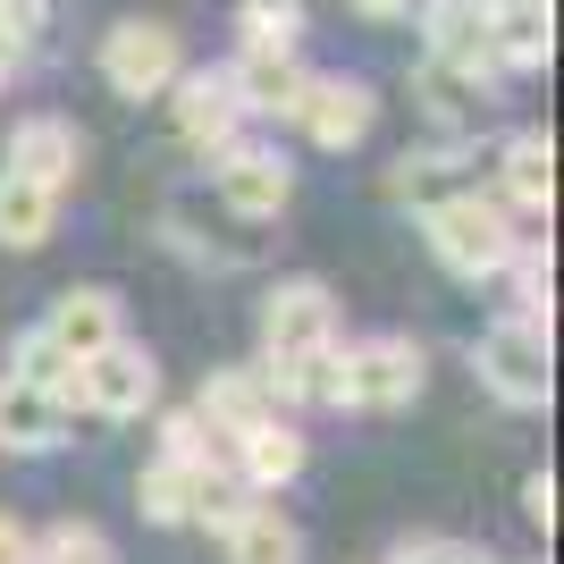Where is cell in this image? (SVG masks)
Returning <instances> with one entry per match:
<instances>
[{
  "mask_svg": "<svg viewBox=\"0 0 564 564\" xmlns=\"http://www.w3.org/2000/svg\"><path fill=\"white\" fill-rule=\"evenodd\" d=\"M18 68H25V51L9 43V34H0V94H9V85H18Z\"/></svg>",
  "mask_w": 564,
  "mask_h": 564,
  "instance_id": "35",
  "label": "cell"
},
{
  "mask_svg": "<svg viewBox=\"0 0 564 564\" xmlns=\"http://www.w3.org/2000/svg\"><path fill=\"white\" fill-rule=\"evenodd\" d=\"M522 514L540 522V531H556V471H531V480H522Z\"/></svg>",
  "mask_w": 564,
  "mask_h": 564,
  "instance_id": "32",
  "label": "cell"
},
{
  "mask_svg": "<svg viewBox=\"0 0 564 564\" xmlns=\"http://www.w3.org/2000/svg\"><path fill=\"white\" fill-rule=\"evenodd\" d=\"M169 127H177V143L186 152H228L236 135H245V110H236V85H228V68H186L177 85H169Z\"/></svg>",
  "mask_w": 564,
  "mask_h": 564,
  "instance_id": "9",
  "label": "cell"
},
{
  "mask_svg": "<svg viewBox=\"0 0 564 564\" xmlns=\"http://www.w3.org/2000/svg\"><path fill=\"white\" fill-rule=\"evenodd\" d=\"M354 18H371V25H397V18H413V0H346Z\"/></svg>",
  "mask_w": 564,
  "mask_h": 564,
  "instance_id": "34",
  "label": "cell"
},
{
  "mask_svg": "<svg viewBox=\"0 0 564 564\" xmlns=\"http://www.w3.org/2000/svg\"><path fill=\"white\" fill-rule=\"evenodd\" d=\"M489 169H497L506 212H556V143H547V127H514L489 152Z\"/></svg>",
  "mask_w": 564,
  "mask_h": 564,
  "instance_id": "16",
  "label": "cell"
},
{
  "mask_svg": "<svg viewBox=\"0 0 564 564\" xmlns=\"http://www.w3.org/2000/svg\"><path fill=\"white\" fill-rule=\"evenodd\" d=\"M68 404L51 388H25V379L0 371V455H59L68 447Z\"/></svg>",
  "mask_w": 564,
  "mask_h": 564,
  "instance_id": "17",
  "label": "cell"
},
{
  "mask_svg": "<svg viewBox=\"0 0 564 564\" xmlns=\"http://www.w3.org/2000/svg\"><path fill=\"white\" fill-rule=\"evenodd\" d=\"M0 169H9V177H25V186H43V194H68L76 169H85V135H76L68 118L34 110V118H18V127H9Z\"/></svg>",
  "mask_w": 564,
  "mask_h": 564,
  "instance_id": "13",
  "label": "cell"
},
{
  "mask_svg": "<svg viewBox=\"0 0 564 564\" xmlns=\"http://www.w3.org/2000/svg\"><path fill=\"white\" fill-rule=\"evenodd\" d=\"M0 564H34V531L18 514H0Z\"/></svg>",
  "mask_w": 564,
  "mask_h": 564,
  "instance_id": "33",
  "label": "cell"
},
{
  "mask_svg": "<svg viewBox=\"0 0 564 564\" xmlns=\"http://www.w3.org/2000/svg\"><path fill=\"white\" fill-rule=\"evenodd\" d=\"M0 34H9L18 51H34L51 34V0H0Z\"/></svg>",
  "mask_w": 564,
  "mask_h": 564,
  "instance_id": "31",
  "label": "cell"
},
{
  "mask_svg": "<svg viewBox=\"0 0 564 564\" xmlns=\"http://www.w3.org/2000/svg\"><path fill=\"white\" fill-rule=\"evenodd\" d=\"M9 379H25V388H51V397H59V404L76 413V362H68L59 346H51L43 329H25L18 346H9Z\"/></svg>",
  "mask_w": 564,
  "mask_h": 564,
  "instance_id": "26",
  "label": "cell"
},
{
  "mask_svg": "<svg viewBox=\"0 0 564 564\" xmlns=\"http://www.w3.org/2000/svg\"><path fill=\"white\" fill-rule=\"evenodd\" d=\"M471 371H480V388L506 413H547V397H556V337L497 312L489 329L471 337Z\"/></svg>",
  "mask_w": 564,
  "mask_h": 564,
  "instance_id": "4",
  "label": "cell"
},
{
  "mask_svg": "<svg viewBox=\"0 0 564 564\" xmlns=\"http://www.w3.org/2000/svg\"><path fill=\"white\" fill-rule=\"evenodd\" d=\"M152 455H177V464H219L212 430L194 422V404H186V413H161V447H152Z\"/></svg>",
  "mask_w": 564,
  "mask_h": 564,
  "instance_id": "30",
  "label": "cell"
},
{
  "mask_svg": "<svg viewBox=\"0 0 564 564\" xmlns=\"http://www.w3.org/2000/svg\"><path fill=\"white\" fill-rule=\"evenodd\" d=\"M337 337H346V321H337L329 279H279L270 295H261V354H253V371L270 379L279 413L312 404L321 362L337 354Z\"/></svg>",
  "mask_w": 564,
  "mask_h": 564,
  "instance_id": "1",
  "label": "cell"
},
{
  "mask_svg": "<svg viewBox=\"0 0 564 564\" xmlns=\"http://www.w3.org/2000/svg\"><path fill=\"white\" fill-rule=\"evenodd\" d=\"M34 564H118L110 531L101 522H51V531H34Z\"/></svg>",
  "mask_w": 564,
  "mask_h": 564,
  "instance_id": "27",
  "label": "cell"
},
{
  "mask_svg": "<svg viewBox=\"0 0 564 564\" xmlns=\"http://www.w3.org/2000/svg\"><path fill=\"white\" fill-rule=\"evenodd\" d=\"M34 329L68 354V362H94L101 346L127 337V304H118L110 286H68V295H51V312L34 321Z\"/></svg>",
  "mask_w": 564,
  "mask_h": 564,
  "instance_id": "15",
  "label": "cell"
},
{
  "mask_svg": "<svg viewBox=\"0 0 564 564\" xmlns=\"http://www.w3.org/2000/svg\"><path fill=\"white\" fill-rule=\"evenodd\" d=\"M161 245L194 270H253L261 261V236H236V219L212 236V219L194 212V203H161Z\"/></svg>",
  "mask_w": 564,
  "mask_h": 564,
  "instance_id": "20",
  "label": "cell"
},
{
  "mask_svg": "<svg viewBox=\"0 0 564 564\" xmlns=\"http://www.w3.org/2000/svg\"><path fill=\"white\" fill-rule=\"evenodd\" d=\"M471 9H506V0H471Z\"/></svg>",
  "mask_w": 564,
  "mask_h": 564,
  "instance_id": "36",
  "label": "cell"
},
{
  "mask_svg": "<svg viewBox=\"0 0 564 564\" xmlns=\"http://www.w3.org/2000/svg\"><path fill=\"white\" fill-rule=\"evenodd\" d=\"M51 228H59V194L0 169V253H34V245H51Z\"/></svg>",
  "mask_w": 564,
  "mask_h": 564,
  "instance_id": "23",
  "label": "cell"
},
{
  "mask_svg": "<svg viewBox=\"0 0 564 564\" xmlns=\"http://www.w3.org/2000/svg\"><path fill=\"white\" fill-rule=\"evenodd\" d=\"M219 547H228V564H304V531L286 522L279 497H253V506L236 514V531H228Z\"/></svg>",
  "mask_w": 564,
  "mask_h": 564,
  "instance_id": "21",
  "label": "cell"
},
{
  "mask_svg": "<svg viewBox=\"0 0 564 564\" xmlns=\"http://www.w3.org/2000/svg\"><path fill=\"white\" fill-rule=\"evenodd\" d=\"M76 404H85L94 422H143V413L161 404V362H152V346L118 337L94 362H76Z\"/></svg>",
  "mask_w": 564,
  "mask_h": 564,
  "instance_id": "7",
  "label": "cell"
},
{
  "mask_svg": "<svg viewBox=\"0 0 564 564\" xmlns=\"http://www.w3.org/2000/svg\"><path fill=\"white\" fill-rule=\"evenodd\" d=\"M422 245H430V261H438L447 279L480 286V279H506V261L522 253V228H514V212H506L497 194L464 186V194H447V203L422 212Z\"/></svg>",
  "mask_w": 564,
  "mask_h": 564,
  "instance_id": "3",
  "label": "cell"
},
{
  "mask_svg": "<svg viewBox=\"0 0 564 564\" xmlns=\"http://www.w3.org/2000/svg\"><path fill=\"white\" fill-rule=\"evenodd\" d=\"M203 471L212 464H177V455H152L135 471V506L143 522H161V531H186L194 522V497H203Z\"/></svg>",
  "mask_w": 564,
  "mask_h": 564,
  "instance_id": "22",
  "label": "cell"
},
{
  "mask_svg": "<svg viewBox=\"0 0 564 564\" xmlns=\"http://www.w3.org/2000/svg\"><path fill=\"white\" fill-rule=\"evenodd\" d=\"M228 85H236V110H245V118H295V110H304L312 68L295 59V51H236Z\"/></svg>",
  "mask_w": 564,
  "mask_h": 564,
  "instance_id": "18",
  "label": "cell"
},
{
  "mask_svg": "<svg viewBox=\"0 0 564 564\" xmlns=\"http://www.w3.org/2000/svg\"><path fill=\"white\" fill-rule=\"evenodd\" d=\"M177 76H186V43H177V25L118 18L110 34H101V85H110L118 101H161Z\"/></svg>",
  "mask_w": 564,
  "mask_h": 564,
  "instance_id": "6",
  "label": "cell"
},
{
  "mask_svg": "<svg viewBox=\"0 0 564 564\" xmlns=\"http://www.w3.org/2000/svg\"><path fill=\"white\" fill-rule=\"evenodd\" d=\"M422 388H430V346L404 329H379V337H354V346L337 337L312 404H329V413H404Z\"/></svg>",
  "mask_w": 564,
  "mask_h": 564,
  "instance_id": "2",
  "label": "cell"
},
{
  "mask_svg": "<svg viewBox=\"0 0 564 564\" xmlns=\"http://www.w3.org/2000/svg\"><path fill=\"white\" fill-rule=\"evenodd\" d=\"M279 413V397H270V379L253 371V362H219L212 379H203V397H194V422L212 430V447H236L245 430H261Z\"/></svg>",
  "mask_w": 564,
  "mask_h": 564,
  "instance_id": "14",
  "label": "cell"
},
{
  "mask_svg": "<svg viewBox=\"0 0 564 564\" xmlns=\"http://www.w3.org/2000/svg\"><path fill=\"white\" fill-rule=\"evenodd\" d=\"M295 127H304L312 152H354V143L379 127V94L362 85V76H312Z\"/></svg>",
  "mask_w": 564,
  "mask_h": 564,
  "instance_id": "12",
  "label": "cell"
},
{
  "mask_svg": "<svg viewBox=\"0 0 564 564\" xmlns=\"http://www.w3.org/2000/svg\"><path fill=\"white\" fill-rule=\"evenodd\" d=\"M212 203L236 228H261V219H279L286 203H295V161H286L279 143L236 135L228 152H212Z\"/></svg>",
  "mask_w": 564,
  "mask_h": 564,
  "instance_id": "5",
  "label": "cell"
},
{
  "mask_svg": "<svg viewBox=\"0 0 564 564\" xmlns=\"http://www.w3.org/2000/svg\"><path fill=\"white\" fill-rule=\"evenodd\" d=\"M471 169H480V143L471 135H430V143H404L397 161H388V203L422 219L430 203H447V194L471 186Z\"/></svg>",
  "mask_w": 564,
  "mask_h": 564,
  "instance_id": "8",
  "label": "cell"
},
{
  "mask_svg": "<svg viewBox=\"0 0 564 564\" xmlns=\"http://www.w3.org/2000/svg\"><path fill=\"white\" fill-rule=\"evenodd\" d=\"M304 0H236V51H295Z\"/></svg>",
  "mask_w": 564,
  "mask_h": 564,
  "instance_id": "25",
  "label": "cell"
},
{
  "mask_svg": "<svg viewBox=\"0 0 564 564\" xmlns=\"http://www.w3.org/2000/svg\"><path fill=\"white\" fill-rule=\"evenodd\" d=\"M228 455V480L245 497H279V489H295L304 480V464H312V438L295 430V413H270L261 430H245L236 447H219Z\"/></svg>",
  "mask_w": 564,
  "mask_h": 564,
  "instance_id": "11",
  "label": "cell"
},
{
  "mask_svg": "<svg viewBox=\"0 0 564 564\" xmlns=\"http://www.w3.org/2000/svg\"><path fill=\"white\" fill-rule=\"evenodd\" d=\"M245 506H253V497H245V489H236V480H228V464H212V471H203V497H194V522H203L212 540H228Z\"/></svg>",
  "mask_w": 564,
  "mask_h": 564,
  "instance_id": "29",
  "label": "cell"
},
{
  "mask_svg": "<svg viewBox=\"0 0 564 564\" xmlns=\"http://www.w3.org/2000/svg\"><path fill=\"white\" fill-rule=\"evenodd\" d=\"M422 9V68H447V76H471V85H506L489 68V9L471 0H413Z\"/></svg>",
  "mask_w": 564,
  "mask_h": 564,
  "instance_id": "10",
  "label": "cell"
},
{
  "mask_svg": "<svg viewBox=\"0 0 564 564\" xmlns=\"http://www.w3.org/2000/svg\"><path fill=\"white\" fill-rule=\"evenodd\" d=\"M547 51H556V0H506V9H489V68L497 76L547 68Z\"/></svg>",
  "mask_w": 564,
  "mask_h": 564,
  "instance_id": "19",
  "label": "cell"
},
{
  "mask_svg": "<svg viewBox=\"0 0 564 564\" xmlns=\"http://www.w3.org/2000/svg\"><path fill=\"white\" fill-rule=\"evenodd\" d=\"M547 304H556V261H547L540 236H522V253L506 261V321L547 329Z\"/></svg>",
  "mask_w": 564,
  "mask_h": 564,
  "instance_id": "24",
  "label": "cell"
},
{
  "mask_svg": "<svg viewBox=\"0 0 564 564\" xmlns=\"http://www.w3.org/2000/svg\"><path fill=\"white\" fill-rule=\"evenodd\" d=\"M388 564H506V556H489L480 540H455V531H404Z\"/></svg>",
  "mask_w": 564,
  "mask_h": 564,
  "instance_id": "28",
  "label": "cell"
}]
</instances>
